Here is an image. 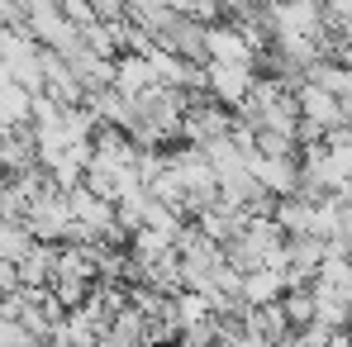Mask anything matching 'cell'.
Wrapping results in <instances>:
<instances>
[{
    "label": "cell",
    "instance_id": "obj_5",
    "mask_svg": "<svg viewBox=\"0 0 352 347\" xmlns=\"http://www.w3.org/2000/svg\"><path fill=\"white\" fill-rule=\"evenodd\" d=\"M281 286H286V276H281L276 267H262V271H252L238 290H243L252 304H267V300H276V295H281Z\"/></svg>",
    "mask_w": 352,
    "mask_h": 347
},
{
    "label": "cell",
    "instance_id": "obj_1",
    "mask_svg": "<svg viewBox=\"0 0 352 347\" xmlns=\"http://www.w3.org/2000/svg\"><path fill=\"white\" fill-rule=\"evenodd\" d=\"M248 172L257 176L262 190H291L295 186V167L286 157H272V153H252L248 157Z\"/></svg>",
    "mask_w": 352,
    "mask_h": 347
},
{
    "label": "cell",
    "instance_id": "obj_2",
    "mask_svg": "<svg viewBox=\"0 0 352 347\" xmlns=\"http://www.w3.org/2000/svg\"><path fill=\"white\" fill-rule=\"evenodd\" d=\"M300 105H305L309 124H319V128L348 124V119H343V105H338V96H333V91H324V86H305V91H300Z\"/></svg>",
    "mask_w": 352,
    "mask_h": 347
},
{
    "label": "cell",
    "instance_id": "obj_8",
    "mask_svg": "<svg viewBox=\"0 0 352 347\" xmlns=\"http://www.w3.org/2000/svg\"><path fill=\"white\" fill-rule=\"evenodd\" d=\"M348 67H352V53H348Z\"/></svg>",
    "mask_w": 352,
    "mask_h": 347
},
{
    "label": "cell",
    "instance_id": "obj_6",
    "mask_svg": "<svg viewBox=\"0 0 352 347\" xmlns=\"http://www.w3.org/2000/svg\"><path fill=\"white\" fill-rule=\"evenodd\" d=\"M210 48H214V62H243V58H248L234 34H214V38H210Z\"/></svg>",
    "mask_w": 352,
    "mask_h": 347
},
{
    "label": "cell",
    "instance_id": "obj_4",
    "mask_svg": "<svg viewBox=\"0 0 352 347\" xmlns=\"http://www.w3.org/2000/svg\"><path fill=\"white\" fill-rule=\"evenodd\" d=\"M210 86H214V96H219V100H243L252 81H248L243 62H214V71H210Z\"/></svg>",
    "mask_w": 352,
    "mask_h": 347
},
{
    "label": "cell",
    "instance_id": "obj_7",
    "mask_svg": "<svg viewBox=\"0 0 352 347\" xmlns=\"http://www.w3.org/2000/svg\"><path fill=\"white\" fill-rule=\"evenodd\" d=\"M338 238H343V243H348V247H352V205H348V210H343V229H338Z\"/></svg>",
    "mask_w": 352,
    "mask_h": 347
},
{
    "label": "cell",
    "instance_id": "obj_3",
    "mask_svg": "<svg viewBox=\"0 0 352 347\" xmlns=\"http://www.w3.org/2000/svg\"><path fill=\"white\" fill-rule=\"evenodd\" d=\"M29 115H34V91L19 86V81H10V76H0V119L14 128V124H24Z\"/></svg>",
    "mask_w": 352,
    "mask_h": 347
}]
</instances>
